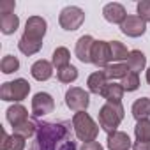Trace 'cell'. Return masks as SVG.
Listing matches in <instances>:
<instances>
[{
	"instance_id": "obj_2",
	"label": "cell",
	"mask_w": 150,
	"mask_h": 150,
	"mask_svg": "<svg viewBox=\"0 0 150 150\" xmlns=\"http://www.w3.org/2000/svg\"><path fill=\"white\" fill-rule=\"evenodd\" d=\"M72 129L80 141L88 143V141H96L101 127L94 122V118L87 111H80V113H74L72 117Z\"/></svg>"
},
{
	"instance_id": "obj_13",
	"label": "cell",
	"mask_w": 150,
	"mask_h": 150,
	"mask_svg": "<svg viewBox=\"0 0 150 150\" xmlns=\"http://www.w3.org/2000/svg\"><path fill=\"white\" fill-rule=\"evenodd\" d=\"M30 74L37 81H46V80H50L53 76V64L48 62V60H37V62L32 64Z\"/></svg>"
},
{
	"instance_id": "obj_27",
	"label": "cell",
	"mask_w": 150,
	"mask_h": 150,
	"mask_svg": "<svg viewBox=\"0 0 150 150\" xmlns=\"http://www.w3.org/2000/svg\"><path fill=\"white\" fill-rule=\"evenodd\" d=\"M134 136L136 141H150V118L138 120L134 127Z\"/></svg>"
},
{
	"instance_id": "obj_20",
	"label": "cell",
	"mask_w": 150,
	"mask_h": 150,
	"mask_svg": "<svg viewBox=\"0 0 150 150\" xmlns=\"http://www.w3.org/2000/svg\"><path fill=\"white\" fill-rule=\"evenodd\" d=\"M20 27V18L11 13V14H0V30H2V34L6 35H11L18 30Z\"/></svg>"
},
{
	"instance_id": "obj_21",
	"label": "cell",
	"mask_w": 150,
	"mask_h": 150,
	"mask_svg": "<svg viewBox=\"0 0 150 150\" xmlns=\"http://www.w3.org/2000/svg\"><path fill=\"white\" fill-rule=\"evenodd\" d=\"M129 65L124 64V62H118V64H110L106 69H104V74L108 80H124L127 74H129Z\"/></svg>"
},
{
	"instance_id": "obj_26",
	"label": "cell",
	"mask_w": 150,
	"mask_h": 150,
	"mask_svg": "<svg viewBox=\"0 0 150 150\" xmlns=\"http://www.w3.org/2000/svg\"><path fill=\"white\" fill-rule=\"evenodd\" d=\"M57 78H58L60 83H72V81L78 80V69L69 64V65L57 71Z\"/></svg>"
},
{
	"instance_id": "obj_22",
	"label": "cell",
	"mask_w": 150,
	"mask_h": 150,
	"mask_svg": "<svg viewBox=\"0 0 150 150\" xmlns=\"http://www.w3.org/2000/svg\"><path fill=\"white\" fill-rule=\"evenodd\" d=\"M37 127H39V122H37L35 118H28V120H27V122H23L21 125L13 127V134H18V136H21V138L28 139V138L35 136Z\"/></svg>"
},
{
	"instance_id": "obj_19",
	"label": "cell",
	"mask_w": 150,
	"mask_h": 150,
	"mask_svg": "<svg viewBox=\"0 0 150 150\" xmlns=\"http://www.w3.org/2000/svg\"><path fill=\"white\" fill-rule=\"evenodd\" d=\"M125 64L129 65V71H131V72L139 74V72L145 69L146 57H145V53H143V51H139V50H132V51L129 53V57H127V62H125Z\"/></svg>"
},
{
	"instance_id": "obj_4",
	"label": "cell",
	"mask_w": 150,
	"mask_h": 150,
	"mask_svg": "<svg viewBox=\"0 0 150 150\" xmlns=\"http://www.w3.org/2000/svg\"><path fill=\"white\" fill-rule=\"evenodd\" d=\"M30 92V83L23 78H18L14 81H6L0 88V97L2 101H13V103H20L23 99H27Z\"/></svg>"
},
{
	"instance_id": "obj_31",
	"label": "cell",
	"mask_w": 150,
	"mask_h": 150,
	"mask_svg": "<svg viewBox=\"0 0 150 150\" xmlns=\"http://www.w3.org/2000/svg\"><path fill=\"white\" fill-rule=\"evenodd\" d=\"M136 11H138V16L143 21H150V0H141V2H138Z\"/></svg>"
},
{
	"instance_id": "obj_16",
	"label": "cell",
	"mask_w": 150,
	"mask_h": 150,
	"mask_svg": "<svg viewBox=\"0 0 150 150\" xmlns=\"http://www.w3.org/2000/svg\"><path fill=\"white\" fill-rule=\"evenodd\" d=\"M87 85H88V90H90L92 94L101 96L103 90H104V87L108 85V78H106L104 71H96V72H92L90 76H88V80H87Z\"/></svg>"
},
{
	"instance_id": "obj_10",
	"label": "cell",
	"mask_w": 150,
	"mask_h": 150,
	"mask_svg": "<svg viewBox=\"0 0 150 150\" xmlns=\"http://www.w3.org/2000/svg\"><path fill=\"white\" fill-rule=\"evenodd\" d=\"M120 30L127 37H139L146 32V21H143L138 14L136 16H127L124 20V23L120 25Z\"/></svg>"
},
{
	"instance_id": "obj_3",
	"label": "cell",
	"mask_w": 150,
	"mask_h": 150,
	"mask_svg": "<svg viewBox=\"0 0 150 150\" xmlns=\"http://www.w3.org/2000/svg\"><path fill=\"white\" fill-rule=\"evenodd\" d=\"M124 120V106L122 103H106L99 110V127L106 131L108 134L118 131L117 127Z\"/></svg>"
},
{
	"instance_id": "obj_11",
	"label": "cell",
	"mask_w": 150,
	"mask_h": 150,
	"mask_svg": "<svg viewBox=\"0 0 150 150\" xmlns=\"http://www.w3.org/2000/svg\"><path fill=\"white\" fill-rule=\"evenodd\" d=\"M94 42L96 39L92 35H81L78 41H76V57L80 62L83 64H92V48H94Z\"/></svg>"
},
{
	"instance_id": "obj_28",
	"label": "cell",
	"mask_w": 150,
	"mask_h": 150,
	"mask_svg": "<svg viewBox=\"0 0 150 150\" xmlns=\"http://www.w3.org/2000/svg\"><path fill=\"white\" fill-rule=\"evenodd\" d=\"M0 69H2L4 74H13L20 69V60L13 55H6L2 58V62H0Z\"/></svg>"
},
{
	"instance_id": "obj_9",
	"label": "cell",
	"mask_w": 150,
	"mask_h": 150,
	"mask_svg": "<svg viewBox=\"0 0 150 150\" xmlns=\"http://www.w3.org/2000/svg\"><path fill=\"white\" fill-rule=\"evenodd\" d=\"M55 110V101L50 94L46 92H37L32 99V113L34 117H42L48 115Z\"/></svg>"
},
{
	"instance_id": "obj_12",
	"label": "cell",
	"mask_w": 150,
	"mask_h": 150,
	"mask_svg": "<svg viewBox=\"0 0 150 150\" xmlns=\"http://www.w3.org/2000/svg\"><path fill=\"white\" fill-rule=\"evenodd\" d=\"M103 16L106 21L110 23H115V25H122L124 20L127 18V13H125V7L122 4H117V2H111V4H106L104 9H103Z\"/></svg>"
},
{
	"instance_id": "obj_15",
	"label": "cell",
	"mask_w": 150,
	"mask_h": 150,
	"mask_svg": "<svg viewBox=\"0 0 150 150\" xmlns=\"http://www.w3.org/2000/svg\"><path fill=\"white\" fill-rule=\"evenodd\" d=\"M6 115H7V122H9L13 127H18V125H21L23 122L28 120V111H27V108L21 106V104L11 106V108L6 111Z\"/></svg>"
},
{
	"instance_id": "obj_24",
	"label": "cell",
	"mask_w": 150,
	"mask_h": 150,
	"mask_svg": "<svg viewBox=\"0 0 150 150\" xmlns=\"http://www.w3.org/2000/svg\"><path fill=\"white\" fill-rule=\"evenodd\" d=\"M131 51H127L125 44L120 42V41H110V55H111V60L113 64H118L122 60H127Z\"/></svg>"
},
{
	"instance_id": "obj_1",
	"label": "cell",
	"mask_w": 150,
	"mask_h": 150,
	"mask_svg": "<svg viewBox=\"0 0 150 150\" xmlns=\"http://www.w3.org/2000/svg\"><path fill=\"white\" fill-rule=\"evenodd\" d=\"M72 122H39L30 150H60L62 145L71 139Z\"/></svg>"
},
{
	"instance_id": "obj_8",
	"label": "cell",
	"mask_w": 150,
	"mask_h": 150,
	"mask_svg": "<svg viewBox=\"0 0 150 150\" xmlns=\"http://www.w3.org/2000/svg\"><path fill=\"white\" fill-rule=\"evenodd\" d=\"M92 64L99 69H106L111 62V55H110V41H96L94 48H92Z\"/></svg>"
},
{
	"instance_id": "obj_32",
	"label": "cell",
	"mask_w": 150,
	"mask_h": 150,
	"mask_svg": "<svg viewBox=\"0 0 150 150\" xmlns=\"http://www.w3.org/2000/svg\"><path fill=\"white\" fill-rule=\"evenodd\" d=\"M14 7H16L14 0H2L0 2V14H11L14 13Z\"/></svg>"
},
{
	"instance_id": "obj_23",
	"label": "cell",
	"mask_w": 150,
	"mask_h": 150,
	"mask_svg": "<svg viewBox=\"0 0 150 150\" xmlns=\"http://www.w3.org/2000/svg\"><path fill=\"white\" fill-rule=\"evenodd\" d=\"M132 117L136 120H143L150 117V99L148 97H139L138 101H134L132 104Z\"/></svg>"
},
{
	"instance_id": "obj_17",
	"label": "cell",
	"mask_w": 150,
	"mask_h": 150,
	"mask_svg": "<svg viewBox=\"0 0 150 150\" xmlns=\"http://www.w3.org/2000/svg\"><path fill=\"white\" fill-rule=\"evenodd\" d=\"M124 87L120 85V83H115V81H111V83H108L106 87H104V90H103V97L106 99V103H122V97H124Z\"/></svg>"
},
{
	"instance_id": "obj_36",
	"label": "cell",
	"mask_w": 150,
	"mask_h": 150,
	"mask_svg": "<svg viewBox=\"0 0 150 150\" xmlns=\"http://www.w3.org/2000/svg\"><path fill=\"white\" fill-rule=\"evenodd\" d=\"M146 83H148V85H150V67H148V69H146Z\"/></svg>"
},
{
	"instance_id": "obj_5",
	"label": "cell",
	"mask_w": 150,
	"mask_h": 150,
	"mask_svg": "<svg viewBox=\"0 0 150 150\" xmlns=\"http://www.w3.org/2000/svg\"><path fill=\"white\" fill-rule=\"evenodd\" d=\"M85 21V11L81 7H76V6H67L60 11V16H58V23L64 30L67 32H74L78 30Z\"/></svg>"
},
{
	"instance_id": "obj_34",
	"label": "cell",
	"mask_w": 150,
	"mask_h": 150,
	"mask_svg": "<svg viewBox=\"0 0 150 150\" xmlns=\"http://www.w3.org/2000/svg\"><path fill=\"white\" fill-rule=\"evenodd\" d=\"M132 150H150V141H136L132 143Z\"/></svg>"
},
{
	"instance_id": "obj_7",
	"label": "cell",
	"mask_w": 150,
	"mask_h": 150,
	"mask_svg": "<svg viewBox=\"0 0 150 150\" xmlns=\"http://www.w3.org/2000/svg\"><path fill=\"white\" fill-rule=\"evenodd\" d=\"M46 20L41 18V16H30L27 20V25H25V32H23V39L27 41H32V42H39L42 44V39L46 35Z\"/></svg>"
},
{
	"instance_id": "obj_35",
	"label": "cell",
	"mask_w": 150,
	"mask_h": 150,
	"mask_svg": "<svg viewBox=\"0 0 150 150\" xmlns=\"http://www.w3.org/2000/svg\"><path fill=\"white\" fill-rule=\"evenodd\" d=\"M60 150H78V146H76V141H74L72 138L71 139H67L64 145H62V148Z\"/></svg>"
},
{
	"instance_id": "obj_30",
	"label": "cell",
	"mask_w": 150,
	"mask_h": 150,
	"mask_svg": "<svg viewBox=\"0 0 150 150\" xmlns=\"http://www.w3.org/2000/svg\"><path fill=\"white\" fill-rule=\"evenodd\" d=\"M122 87H124V90L125 92H134V90H138L139 88V76L136 72H129L127 76L122 80V83H120Z\"/></svg>"
},
{
	"instance_id": "obj_14",
	"label": "cell",
	"mask_w": 150,
	"mask_h": 150,
	"mask_svg": "<svg viewBox=\"0 0 150 150\" xmlns=\"http://www.w3.org/2000/svg\"><path fill=\"white\" fill-rule=\"evenodd\" d=\"M106 145H108L110 150H129L132 146L129 134L127 132H122V131H115V132L108 134Z\"/></svg>"
},
{
	"instance_id": "obj_6",
	"label": "cell",
	"mask_w": 150,
	"mask_h": 150,
	"mask_svg": "<svg viewBox=\"0 0 150 150\" xmlns=\"http://www.w3.org/2000/svg\"><path fill=\"white\" fill-rule=\"evenodd\" d=\"M65 104L69 110L72 111H87L88 104H90V96L87 90L80 88V87H71L67 92H65Z\"/></svg>"
},
{
	"instance_id": "obj_18",
	"label": "cell",
	"mask_w": 150,
	"mask_h": 150,
	"mask_svg": "<svg viewBox=\"0 0 150 150\" xmlns=\"http://www.w3.org/2000/svg\"><path fill=\"white\" fill-rule=\"evenodd\" d=\"M25 138L18 136V134H7L6 131H2V150H25Z\"/></svg>"
},
{
	"instance_id": "obj_33",
	"label": "cell",
	"mask_w": 150,
	"mask_h": 150,
	"mask_svg": "<svg viewBox=\"0 0 150 150\" xmlns=\"http://www.w3.org/2000/svg\"><path fill=\"white\" fill-rule=\"evenodd\" d=\"M80 150H104V148H103V145L97 143V141H88V143H83Z\"/></svg>"
},
{
	"instance_id": "obj_25",
	"label": "cell",
	"mask_w": 150,
	"mask_h": 150,
	"mask_svg": "<svg viewBox=\"0 0 150 150\" xmlns=\"http://www.w3.org/2000/svg\"><path fill=\"white\" fill-rule=\"evenodd\" d=\"M69 60H71V53H69L67 48L60 46V48H57V50L53 51L51 64H53V67H57V71L62 69V67H65V65H69Z\"/></svg>"
},
{
	"instance_id": "obj_29",
	"label": "cell",
	"mask_w": 150,
	"mask_h": 150,
	"mask_svg": "<svg viewBox=\"0 0 150 150\" xmlns=\"http://www.w3.org/2000/svg\"><path fill=\"white\" fill-rule=\"evenodd\" d=\"M18 48H20V51L23 53V55H27V57H30V55H35L41 48H42V44H39V42H32V41H27V39H20V42H18Z\"/></svg>"
}]
</instances>
